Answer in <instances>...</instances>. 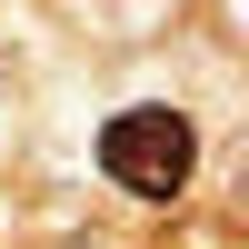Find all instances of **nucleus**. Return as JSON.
Wrapping results in <instances>:
<instances>
[{"label":"nucleus","mask_w":249,"mask_h":249,"mask_svg":"<svg viewBox=\"0 0 249 249\" xmlns=\"http://www.w3.org/2000/svg\"><path fill=\"white\" fill-rule=\"evenodd\" d=\"M100 170H110V190H130V199H179L190 170H199V140H190V120H179L170 100H140V110H110Z\"/></svg>","instance_id":"nucleus-1"}]
</instances>
